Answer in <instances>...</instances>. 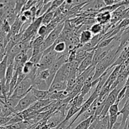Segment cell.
<instances>
[{"label": "cell", "mask_w": 129, "mask_h": 129, "mask_svg": "<svg viewBox=\"0 0 129 129\" xmlns=\"http://www.w3.org/2000/svg\"><path fill=\"white\" fill-rule=\"evenodd\" d=\"M64 25H65V21H61L48 35V36L45 38L42 45L41 47H40V52L43 53L46 49L51 47L55 43L57 39L61 35L63 29H64Z\"/></svg>", "instance_id": "1"}, {"label": "cell", "mask_w": 129, "mask_h": 129, "mask_svg": "<svg viewBox=\"0 0 129 129\" xmlns=\"http://www.w3.org/2000/svg\"><path fill=\"white\" fill-rule=\"evenodd\" d=\"M34 81L30 77L26 76V78L16 86L13 93L11 96L16 97L19 99H21L29 91H30L31 89L34 86Z\"/></svg>", "instance_id": "2"}, {"label": "cell", "mask_w": 129, "mask_h": 129, "mask_svg": "<svg viewBox=\"0 0 129 129\" xmlns=\"http://www.w3.org/2000/svg\"><path fill=\"white\" fill-rule=\"evenodd\" d=\"M60 55L62 54H58L54 50L49 54L42 55L40 63L38 65V73L45 69H49Z\"/></svg>", "instance_id": "3"}, {"label": "cell", "mask_w": 129, "mask_h": 129, "mask_svg": "<svg viewBox=\"0 0 129 129\" xmlns=\"http://www.w3.org/2000/svg\"><path fill=\"white\" fill-rule=\"evenodd\" d=\"M37 101V99L35 98V96L33 94L30 90V91H29L25 96L23 97L19 101L18 105L15 108V112L16 113H17L26 110L30 107H31Z\"/></svg>", "instance_id": "4"}, {"label": "cell", "mask_w": 129, "mask_h": 129, "mask_svg": "<svg viewBox=\"0 0 129 129\" xmlns=\"http://www.w3.org/2000/svg\"><path fill=\"white\" fill-rule=\"evenodd\" d=\"M100 92H98V91L94 89V91L92 93V94H91L90 96H89V98H88V99L84 102V103H83L81 108V110H79V112H78V114L76 115V117L74 118V119L71 122L70 125H69L71 127L73 126V125L75 123L76 121L79 118V117H80L83 113H84V112H86L87 110H88V109L91 107V105L93 104V102H94V101L98 98V96H99L100 95Z\"/></svg>", "instance_id": "5"}, {"label": "cell", "mask_w": 129, "mask_h": 129, "mask_svg": "<svg viewBox=\"0 0 129 129\" xmlns=\"http://www.w3.org/2000/svg\"><path fill=\"white\" fill-rule=\"evenodd\" d=\"M71 71L72 69L71 67L70 63L66 62L64 65L62 66L60 69L57 72L53 81L66 83L68 77H69V74H70Z\"/></svg>", "instance_id": "6"}, {"label": "cell", "mask_w": 129, "mask_h": 129, "mask_svg": "<svg viewBox=\"0 0 129 129\" xmlns=\"http://www.w3.org/2000/svg\"><path fill=\"white\" fill-rule=\"evenodd\" d=\"M94 53V50L90 52L89 53V54L80 63V64L79 66V68H78V74L79 75L93 66V59Z\"/></svg>", "instance_id": "7"}, {"label": "cell", "mask_w": 129, "mask_h": 129, "mask_svg": "<svg viewBox=\"0 0 129 129\" xmlns=\"http://www.w3.org/2000/svg\"><path fill=\"white\" fill-rule=\"evenodd\" d=\"M112 19V13L109 11H100L95 16L96 23L102 25H106L110 23Z\"/></svg>", "instance_id": "8"}, {"label": "cell", "mask_w": 129, "mask_h": 129, "mask_svg": "<svg viewBox=\"0 0 129 129\" xmlns=\"http://www.w3.org/2000/svg\"><path fill=\"white\" fill-rule=\"evenodd\" d=\"M93 35L89 29H86V30H83L81 31L80 34L79 35V44L80 45H84L85 44H88L91 40L93 39Z\"/></svg>", "instance_id": "9"}, {"label": "cell", "mask_w": 129, "mask_h": 129, "mask_svg": "<svg viewBox=\"0 0 129 129\" xmlns=\"http://www.w3.org/2000/svg\"><path fill=\"white\" fill-rule=\"evenodd\" d=\"M122 115L120 128L121 129H123L125 125L126 122H127V118L129 117V98L126 100L123 108L118 112V115Z\"/></svg>", "instance_id": "10"}, {"label": "cell", "mask_w": 129, "mask_h": 129, "mask_svg": "<svg viewBox=\"0 0 129 129\" xmlns=\"http://www.w3.org/2000/svg\"><path fill=\"white\" fill-rule=\"evenodd\" d=\"M53 101L55 100H52L50 99V98L42 100H38L31 107H30V108L31 110H33L34 112H38V111L40 110L42 108H45V107L49 105V104H50Z\"/></svg>", "instance_id": "11"}, {"label": "cell", "mask_w": 129, "mask_h": 129, "mask_svg": "<svg viewBox=\"0 0 129 129\" xmlns=\"http://www.w3.org/2000/svg\"><path fill=\"white\" fill-rule=\"evenodd\" d=\"M31 92L33 93L37 100H42L48 99L49 95V91H42L38 89L33 87L31 89Z\"/></svg>", "instance_id": "12"}, {"label": "cell", "mask_w": 129, "mask_h": 129, "mask_svg": "<svg viewBox=\"0 0 129 129\" xmlns=\"http://www.w3.org/2000/svg\"><path fill=\"white\" fill-rule=\"evenodd\" d=\"M67 83L62 82H55L53 81L49 89V92L61 91L66 90Z\"/></svg>", "instance_id": "13"}, {"label": "cell", "mask_w": 129, "mask_h": 129, "mask_svg": "<svg viewBox=\"0 0 129 129\" xmlns=\"http://www.w3.org/2000/svg\"><path fill=\"white\" fill-rule=\"evenodd\" d=\"M110 121L108 114L105 118L98 120L94 129H109Z\"/></svg>", "instance_id": "14"}, {"label": "cell", "mask_w": 129, "mask_h": 129, "mask_svg": "<svg viewBox=\"0 0 129 129\" xmlns=\"http://www.w3.org/2000/svg\"><path fill=\"white\" fill-rule=\"evenodd\" d=\"M34 88L42 91H49V86L47 84L46 81L42 80L38 77H36L34 82Z\"/></svg>", "instance_id": "15"}, {"label": "cell", "mask_w": 129, "mask_h": 129, "mask_svg": "<svg viewBox=\"0 0 129 129\" xmlns=\"http://www.w3.org/2000/svg\"><path fill=\"white\" fill-rule=\"evenodd\" d=\"M31 125L30 124L28 121L23 120L22 122L14 123V124L9 125L5 126V127L8 129H26Z\"/></svg>", "instance_id": "16"}, {"label": "cell", "mask_w": 129, "mask_h": 129, "mask_svg": "<svg viewBox=\"0 0 129 129\" xmlns=\"http://www.w3.org/2000/svg\"><path fill=\"white\" fill-rule=\"evenodd\" d=\"M14 73H15V69H14V64L8 65L7 69H6V75H5V79H6V86L10 88V83L13 76Z\"/></svg>", "instance_id": "17"}, {"label": "cell", "mask_w": 129, "mask_h": 129, "mask_svg": "<svg viewBox=\"0 0 129 129\" xmlns=\"http://www.w3.org/2000/svg\"><path fill=\"white\" fill-rule=\"evenodd\" d=\"M8 68V56L6 55L3 60L0 63V79L1 81H6L5 75H6V69Z\"/></svg>", "instance_id": "18"}, {"label": "cell", "mask_w": 129, "mask_h": 129, "mask_svg": "<svg viewBox=\"0 0 129 129\" xmlns=\"http://www.w3.org/2000/svg\"><path fill=\"white\" fill-rule=\"evenodd\" d=\"M105 25H102L101 24L96 23L93 24L89 28V30L93 34V35L96 36V35H100L103 33V30H104Z\"/></svg>", "instance_id": "19"}, {"label": "cell", "mask_w": 129, "mask_h": 129, "mask_svg": "<svg viewBox=\"0 0 129 129\" xmlns=\"http://www.w3.org/2000/svg\"><path fill=\"white\" fill-rule=\"evenodd\" d=\"M54 45V50L55 52L60 54H65L66 50V44L65 42H55Z\"/></svg>", "instance_id": "20"}, {"label": "cell", "mask_w": 129, "mask_h": 129, "mask_svg": "<svg viewBox=\"0 0 129 129\" xmlns=\"http://www.w3.org/2000/svg\"><path fill=\"white\" fill-rule=\"evenodd\" d=\"M55 11L47 12L42 16V25H48L53 20L55 15Z\"/></svg>", "instance_id": "21"}, {"label": "cell", "mask_w": 129, "mask_h": 129, "mask_svg": "<svg viewBox=\"0 0 129 129\" xmlns=\"http://www.w3.org/2000/svg\"><path fill=\"white\" fill-rule=\"evenodd\" d=\"M94 121L93 117H91L84 120L81 122L74 129H88L90 126L91 123Z\"/></svg>", "instance_id": "22"}, {"label": "cell", "mask_w": 129, "mask_h": 129, "mask_svg": "<svg viewBox=\"0 0 129 129\" xmlns=\"http://www.w3.org/2000/svg\"><path fill=\"white\" fill-rule=\"evenodd\" d=\"M114 40H115V37L102 40L100 42L99 44H98V45L96 47L95 49H98V48H100V49H103V48L107 47L109 46L110 44H111L112 42H113V41ZM95 49H94V50H95Z\"/></svg>", "instance_id": "23"}, {"label": "cell", "mask_w": 129, "mask_h": 129, "mask_svg": "<svg viewBox=\"0 0 129 129\" xmlns=\"http://www.w3.org/2000/svg\"><path fill=\"white\" fill-rule=\"evenodd\" d=\"M81 110V108L76 107V106H72L68 110L66 118L64 119V121H69V120L76 113H78L79 110Z\"/></svg>", "instance_id": "24"}, {"label": "cell", "mask_w": 129, "mask_h": 129, "mask_svg": "<svg viewBox=\"0 0 129 129\" xmlns=\"http://www.w3.org/2000/svg\"><path fill=\"white\" fill-rule=\"evenodd\" d=\"M119 102H117L115 103H114L113 105L111 106L110 108L109 109V111H108V115H109L110 117L118 115V112H119L118 106H119Z\"/></svg>", "instance_id": "25"}, {"label": "cell", "mask_w": 129, "mask_h": 129, "mask_svg": "<svg viewBox=\"0 0 129 129\" xmlns=\"http://www.w3.org/2000/svg\"><path fill=\"white\" fill-rule=\"evenodd\" d=\"M26 0H22V1H15V13L18 15L20 16L21 14V10L24 5L26 3Z\"/></svg>", "instance_id": "26"}, {"label": "cell", "mask_w": 129, "mask_h": 129, "mask_svg": "<svg viewBox=\"0 0 129 129\" xmlns=\"http://www.w3.org/2000/svg\"><path fill=\"white\" fill-rule=\"evenodd\" d=\"M49 34H48L47 30V25H41V26L39 27V28L37 30V35L40 37H43L45 39L48 36Z\"/></svg>", "instance_id": "27"}, {"label": "cell", "mask_w": 129, "mask_h": 129, "mask_svg": "<svg viewBox=\"0 0 129 129\" xmlns=\"http://www.w3.org/2000/svg\"><path fill=\"white\" fill-rule=\"evenodd\" d=\"M36 77H38L40 78L42 80H44L47 81L48 79L50 77V72H49V69H45V70L42 71L38 73Z\"/></svg>", "instance_id": "28"}, {"label": "cell", "mask_w": 129, "mask_h": 129, "mask_svg": "<svg viewBox=\"0 0 129 129\" xmlns=\"http://www.w3.org/2000/svg\"><path fill=\"white\" fill-rule=\"evenodd\" d=\"M37 1H34V0H29V1H26L25 5H24L23 7L21 14H22L23 13L27 11V10H30L31 8H32L33 6H35V5H36ZM21 14H20V15H21Z\"/></svg>", "instance_id": "29"}, {"label": "cell", "mask_w": 129, "mask_h": 129, "mask_svg": "<svg viewBox=\"0 0 129 129\" xmlns=\"http://www.w3.org/2000/svg\"><path fill=\"white\" fill-rule=\"evenodd\" d=\"M1 31H3L6 34H8L11 32V25L9 23L8 21H7L6 20H5L3 23Z\"/></svg>", "instance_id": "30"}, {"label": "cell", "mask_w": 129, "mask_h": 129, "mask_svg": "<svg viewBox=\"0 0 129 129\" xmlns=\"http://www.w3.org/2000/svg\"><path fill=\"white\" fill-rule=\"evenodd\" d=\"M6 55V52H5V47L3 44H0V63L1 62L5 57Z\"/></svg>", "instance_id": "31"}, {"label": "cell", "mask_w": 129, "mask_h": 129, "mask_svg": "<svg viewBox=\"0 0 129 129\" xmlns=\"http://www.w3.org/2000/svg\"><path fill=\"white\" fill-rule=\"evenodd\" d=\"M12 115V116H13ZM12 116L9 117H0V126H6V124L9 122Z\"/></svg>", "instance_id": "32"}, {"label": "cell", "mask_w": 129, "mask_h": 129, "mask_svg": "<svg viewBox=\"0 0 129 129\" xmlns=\"http://www.w3.org/2000/svg\"><path fill=\"white\" fill-rule=\"evenodd\" d=\"M105 3V5L106 6H112V5H115L120 1V0H103Z\"/></svg>", "instance_id": "33"}, {"label": "cell", "mask_w": 129, "mask_h": 129, "mask_svg": "<svg viewBox=\"0 0 129 129\" xmlns=\"http://www.w3.org/2000/svg\"><path fill=\"white\" fill-rule=\"evenodd\" d=\"M123 129H127V124H126V123H125V125L124 127H123Z\"/></svg>", "instance_id": "34"}, {"label": "cell", "mask_w": 129, "mask_h": 129, "mask_svg": "<svg viewBox=\"0 0 129 129\" xmlns=\"http://www.w3.org/2000/svg\"><path fill=\"white\" fill-rule=\"evenodd\" d=\"M1 106L0 105V117H1Z\"/></svg>", "instance_id": "35"}, {"label": "cell", "mask_w": 129, "mask_h": 129, "mask_svg": "<svg viewBox=\"0 0 129 129\" xmlns=\"http://www.w3.org/2000/svg\"><path fill=\"white\" fill-rule=\"evenodd\" d=\"M50 129H55V128H50Z\"/></svg>", "instance_id": "36"}]
</instances>
